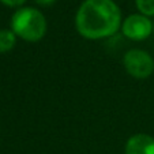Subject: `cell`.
I'll list each match as a JSON object with an SVG mask.
<instances>
[{
    "mask_svg": "<svg viewBox=\"0 0 154 154\" xmlns=\"http://www.w3.org/2000/svg\"><path fill=\"white\" fill-rule=\"evenodd\" d=\"M122 23V12L113 0H85L75 17L78 33L87 40L113 35Z\"/></svg>",
    "mask_w": 154,
    "mask_h": 154,
    "instance_id": "cell-1",
    "label": "cell"
},
{
    "mask_svg": "<svg viewBox=\"0 0 154 154\" xmlns=\"http://www.w3.org/2000/svg\"><path fill=\"white\" fill-rule=\"evenodd\" d=\"M11 30L15 35L27 42H37L47 33V19L41 11L32 7H23L14 12Z\"/></svg>",
    "mask_w": 154,
    "mask_h": 154,
    "instance_id": "cell-2",
    "label": "cell"
},
{
    "mask_svg": "<svg viewBox=\"0 0 154 154\" xmlns=\"http://www.w3.org/2000/svg\"><path fill=\"white\" fill-rule=\"evenodd\" d=\"M124 68L131 76L137 79H146L154 71V59L146 51L131 49L123 59Z\"/></svg>",
    "mask_w": 154,
    "mask_h": 154,
    "instance_id": "cell-3",
    "label": "cell"
},
{
    "mask_svg": "<svg viewBox=\"0 0 154 154\" xmlns=\"http://www.w3.org/2000/svg\"><path fill=\"white\" fill-rule=\"evenodd\" d=\"M122 32L132 41H142L153 33V22L143 14H132L122 23Z\"/></svg>",
    "mask_w": 154,
    "mask_h": 154,
    "instance_id": "cell-4",
    "label": "cell"
},
{
    "mask_svg": "<svg viewBox=\"0 0 154 154\" xmlns=\"http://www.w3.org/2000/svg\"><path fill=\"white\" fill-rule=\"evenodd\" d=\"M125 154H154V138L147 134L132 135L127 140Z\"/></svg>",
    "mask_w": 154,
    "mask_h": 154,
    "instance_id": "cell-5",
    "label": "cell"
},
{
    "mask_svg": "<svg viewBox=\"0 0 154 154\" xmlns=\"http://www.w3.org/2000/svg\"><path fill=\"white\" fill-rule=\"evenodd\" d=\"M17 44V35L12 30H0V53L10 52Z\"/></svg>",
    "mask_w": 154,
    "mask_h": 154,
    "instance_id": "cell-6",
    "label": "cell"
},
{
    "mask_svg": "<svg viewBox=\"0 0 154 154\" xmlns=\"http://www.w3.org/2000/svg\"><path fill=\"white\" fill-rule=\"evenodd\" d=\"M138 10L140 14L146 17H153L154 15V0H135Z\"/></svg>",
    "mask_w": 154,
    "mask_h": 154,
    "instance_id": "cell-7",
    "label": "cell"
},
{
    "mask_svg": "<svg viewBox=\"0 0 154 154\" xmlns=\"http://www.w3.org/2000/svg\"><path fill=\"white\" fill-rule=\"evenodd\" d=\"M0 2L8 7H19V6H22L26 0H0Z\"/></svg>",
    "mask_w": 154,
    "mask_h": 154,
    "instance_id": "cell-8",
    "label": "cell"
},
{
    "mask_svg": "<svg viewBox=\"0 0 154 154\" xmlns=\"http://www.w3.org/2000/svg\"><path fill=\"white\" fill-rule=\"evenodd\" d=\"M37 4H40V6H45V7H48V6H52L53 3H55L56 0H34Z\"/></svg>",
    "mask_w": 154,
    "mask_h": 154,
    "instance_id": "cell-9",
    "label": "cell"
},
{
    "mask_svg": "<svg viewBox=\"0 0 154 154\" xmlns=\"http://www.w3.org/2000/svg\"><path fill=\"white\" fill-rule=\"evenodd\" d=\"M153 33H154V23H153Z\"/></svg>",
    "mask_w": 154,
    "mask_h": 154,
    "instance_id": "cell-10",
    "label": "cell"
}]
</instances>
